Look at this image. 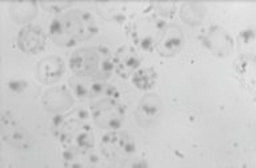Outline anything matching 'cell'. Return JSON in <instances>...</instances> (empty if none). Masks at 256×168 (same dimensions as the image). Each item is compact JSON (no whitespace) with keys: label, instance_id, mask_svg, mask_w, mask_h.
<instances>
[{"label":"cell","instance_id":"ba28073f","mask_svg":"<svg viewBox=\"0 0 256 168\" xmlns=\"http://www.w3.org/2000/svg\"><path fill=\"white\" fill-rule=\"evenodd\" d=\"M18 46L26 54H39L46 48V35L40 27L35 24H28L20 30Z\"/></svg>","mask_w":256,"mask_h":168},{"label":"cell","instance_id":"e0dca14e","mask_svg":"<svg viewBox=\"0 0 256 168\" xmlns=\"http://www.w3.org/2000/svg\"><path fill=\"white\" fill-rule=\"evenodd\" d=\"M156 79H158V76L152 68H139L131 76L132 84L142 91H147V90L154 87Z\"/></svg>","mask_w":256,"mask_h":168},{"label":"cell","instance_id":"2e32d148","mask_svg":"<svg viewBox=\"0 0 256 168\" xmlns=\"http://www.w3.org/2000/svg\"><path fill=\"white\" fill-rule=\"evenodd\" d=\"M98 12L104 19L112 22H126L130 19V4L123 2H108V3H98Z\"/></svg>","mask_w":256,"mask_h":168},{"label":"cell","instance_id":"44dd1931","mask_svg":"<svg viewBox=\"0 0 256 168\" xmlns=\"http://www.w3.org/2000/svg\"><path fill=\"white\" fill-rule=\"evenodd\" d=\"M27 87V82L26 80H11L8 83V90L14 94H19V92H23Z\"/></svg>","mask_w":256,"mask_h":168},{"label":"cell","instance_id":"7402d4cb","mask_svg":"<svg viewBox=\"0 0 256 168\" xmlns=\"http://www.w3.org/2000/svg\"><path fill=\"white\" fill-rule=\"evenodd\" d=\"M103 95H106L107 98H112V99H119L120 92H119V90L115 87V86L108 84V86H106V87H104Z\"/></svg>","mask_w":256,"mask_h":168},{"label":"cell","instance_id":"5b68a950","mask_svg":"<svg viewBox=\"0 0 256 168\" xmlns=\"http://www.w3.org/2000/svg\"><path fill=\"white\" fill-rule=\"evenodd\" d=\"M102 152L110 162L116 164H123L130 160L135 152V143L130 135L124 132L112 131L103 136Z\"/></svg>","mask_w":256,"mask_h":168},{"label":"cell","instance_id":"6da1fadb","mask_svg":"<svg viewBox=\"0 0 256 168\" xmlns=\"http://www.w3.org/2000/svg\"><path fill=\"white\" fill-rule=\"evenodd\" d=\"M52 132L64 150L82 155L94 148V131L86 110H75L67 115H56Z\"/></svg>","mask_w":256,"mask_h":168},{"label":"cell","instance_id":"9a60e30c","mask_svg":"<svg viewBox=\"0 0 256 168\" xmlns=\"http://www.w3.org/2000/svg\"><path fill=\"white\" fill-rule=\"evenodd\" d=\"M74 104L71 94L64 87H55L46 92L43 98V106L47 111H66Z\"/></svg>","mask_w":256,"mask_h":168},{"label":"cell","instance_id":"8fae6325","mask_svg":"<svg viewBox=\"0 0 256 168\" xmlns=\"http://www.w3.org/2000/svg\"><path fill=\"white\" fill-rule=\"evenodd\" d=\"M63 60L58 56H47L38 63L36 75L42 83L55 84L64 74Z\"/></svg>","mask_w":256,"mask_h":168},{"label":"cell","instance_id":"4fadbf2b","mask_svg":"<svg viewBox=\"0 0 256 168\" xmlns=\"http://www.w3.org/2000/svg\"><path fill=\"white\" fill-rule=\"evenodd\" d=\"M72 91L75 96L84 99V98H96V96L103 95L104 84L99 83L96 79L88 78V76L76 75L70 80Z\"/></svg>","mask_w":256,"mask_h":168},{"label":"cell","instance_id":"3957f363","mask_svg":"<svg viewBox=\"0 0 256 168\" xmlns=\"http://www.w3.org/2000/svg\"><path fill=\"white\" fill-rule=\"evenodd\" d=\"M70 66L76 75L88 76L96 80L107 79L115 71L114 55L110 48L103 46L75 51L71 55Z\"/></svg>","mask_w":256,"mask_h":168},{"label":"cell","instance_id":"30bf717a","mask_svg":"<svg viewBox=\"0 0 256 168\" xmlns=\"http://www.w3.org/2000/svg\"><path fill=\"white\" fill-rule=\"evenodd\" d=\"M114 62H115V71L120 78H128L132 76V74L138 71L140 67V58L138 55L135 48L124 47L119 48L114 55Z\"/></svg>","mask_w":256,"mask_h":168},{"label":"cell","instance_id":"52a82bcc","mask_svg":"<svg viewBox=\"0 0 256 168\" xmlns=\"http://www.w3.org/2000/svg\"><path fill=\"white\" fill-rule=\"evenodd\" d=\"M2 135L3 139L12 147L22 148V150L31 147V136L28 135L26 128L10 112L2 116Z\"/></svg>","mask_w":256,"mask_h":168},{"label":"cell","instance_id":"7c38bea8","mask_svg":"<svg viewBox=\"0 0 256 168\" xmlns=\"http://www.w3.org/2000/svg\"><path fill=\"white\" fill-rule=\"evenodd\" d=\"M203 42L216 55L224 56L232 51V39L227 32L219 27L210 28L203 36Z\"/></svg>","mask_w":256,"mask_h":168},{"label":"cell","instance_id":"8992f818","mask_svg":"<svg viewBox=\"0 0 256 168\" xmlns=\"http://www.w3.org/2000/svg\"><path fill=\"white\" fill-rule=\"evenodd\" d=\"M92 116L96 126L106 130H118L123 124L126 116V107L119 99L107 98L92 104Z\"/></svg>","mask_w":256,"mask_h":168},{"label":"cell","instance_id":"ffe728a7","mask_svg":"<svg viewBox=\"0 0 256 168\" xmlns=\"http://www.w3.org/2000/svg\"><path fill=\"white\" fill-rule=\"evenodd\" d=\"M71 2H43L42 6L44 8H47L48 11H55V12H60L66 10L67 7L71 6Z\"/></svg>","mask_w":256,"mask_h":168},{"label":"cell","instance_id":"ac0fdd59","mask_svg":"<svg viewBox=\"0 0 256 168\" xmlns=\"http://www.w3.org/2000/svg\"><path fill=\"white\" fill-rule=\"evenodd\" d=\"M10 12L16 22H28L35 18L36 3H32V2L12 3L10 7Z\"/></svg>","mask_w":256,"mask_h":168},{"label":"cell","instance_id":"5bb4252c","mask_svg":"<svg viewBox=\"0 0 256 168\" xmlns=\"http://www.w3.org/2000/svg\"><path fill=\"white\" fill-rule=\"evenodd\" d=\"M162 110V102L156 95H146L138 104L136 118L143 127H148L158 119Z\"/></svg>","mask_w":256,"mask_h":168},{"label":"cell","instance_id":"277c9868","mask_svg":"<svg viewBox=\"0 0 256 168\" xmlns=\"http://www.w3.org/2000/svg\"><path fill=\"white\" fill-rule=\"evenodd\" d=\"M167 23L159 18L148 16L132 24L131 39L136 47L144 52H152L156 48L159 36Z\"/></svg>","mask_w":256,"mask_h":168},{"label":"cell","instance_id":"7a4b0ae2","mask_svg":"<svg viewBox=\"0 0 256 168\" xmlns=\"http://www.w3.org/2000/svg\"><path fill=\"white\" fill-rule=\"evenodd\" d=\"M50 38L60 47H74L98 34V26L90 14L74 10L56 16L50 24Z\"/></svg>","mask_w":256,"mask_h":168},{"label":"cell","instance_id":"9c48e42d","mask_svg":"<svg viewBox=\"0 0 256 168\" xmlns=\"http://www.w3.org/2000/svg\"><path fill=\"white\" fill-rule=\"evenodd\" d=\"M183 32L180 31V28L176 24L166 26L160 34L156 48L162 55L170 58L180 51V48L183 47Z\"/></svg>","mask_w":256,"mask_h":168},{"label":"cell","instance_id":"d6986e66","mask_svg":"<svg viewBox=\"0 0 256 168\" xmlns=\"http://www.w3.org/2000/svg\"><path fill=\"white\" fill-rule=\"evenodd\" d=\"M192 10L190 8V4H186L182 10V16L186 23L188 24H198L200 23V20L204 16V8L199 7L196 3H192Z\"/></svg>","mask_w":256,"mask_h":168}]
</instances>
